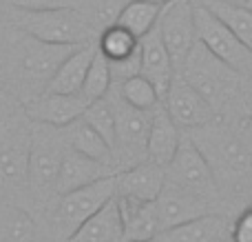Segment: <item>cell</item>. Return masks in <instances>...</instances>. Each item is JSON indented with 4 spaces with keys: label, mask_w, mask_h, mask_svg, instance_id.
Here are the masks:
<instances>
[{
    "label": "cell",
    "mask_w": 252,
    "mask_h": 242,
    "mask_svg": "<svg viewBox=\"0 0 252 242\" xmlns=\"http://www.w3.org/2000/svg\"><path fill=\"white\" fill-rule=\"evenodd\" d=\"M80 44H53L18 29L9 56L0 69V89L25 96L22 102L47 91L53 74Z\"/></svg>",
    "instance_id": "obj_1"
},
{
    "label": "cell",
    "mask_w": 252,
    "mask_h": 242,
    "mask_svg": "<svg viewBox=\"0 0 252 242\" xmlns=\"http://www.w3.org/2000/svg\"><path fill=\"white\" fill-rule=\"evenodd\" d=\"M177 74H182L215 107L217 114L228 109L235 102V98L239 96L241 87H244V78H246L237 69H232L228 62H223L221 58L215 56L199 40L190 49L186 60L182 62Z\"/></svg>",
    "instance_id": "obj_2"
},
{
    "label": "cell",
    "mask_w": 252,
    "mask_h": 242,
    "mask_svg": "<svg viewBox=\"0 0 252 242\" xmlns=\"http://www.w3.org/2000/svg\"><path fill=\"white\" fill-rule=\"evenodd\" d=\"M190 138L210 162L217 185L230 182L239 187L246 180L252 182V145L232 127H215L208 122L195 129Z\"/></svg>",
    "instance_id": "obj_3"
},
{
    "label": "cell",
    "mask_w": 252,
    "mask_h": 242,
    "mask_svg": "<svg viewBox=\"0 0 252 242\" xmlns=\"http://www.w3.org/2000/svg\"><path fill=\"white\" fill-rule=\"evenodd\" d=\"M11 18L20 31L53 44H84L91 42L93 34H95V27L91 25V20L69 4L40 9V11L11 9Z\"/></svg>",
    "instance_id": "obj_4"
},
{
    "label": "cell",
    "mask_w": 252,
    "mask_h": 242,
    "mask_svg": "<svg viewBox=\"0 0 252 242\" xmlns=\"http://www.w3.org/2000/svg\"><path fill=\"white\" fill-rule=\"evenodd\" d=\"M113 105L115 114V162L122 164V169H128L133 164L148 160L146 156V140H148V129H151V118L153 111H144L137 107H130L126 100H122L115 87H111V91L106 93Z\"/></svg>",
    "instance_id": "obj_5"
},
{
    "label": "cell",
    "mask_w": 252,
    "mask_h": 242,
    "mask_svg": "<svg viewBox=\"0 0 252 242\" xmlns=\"http://www.w3.org/2000/svg\"><path fill=\"white\" fill-rule=\"evenodd\" d=\"M115 194H118V173H111V176H104L100 180L60 196L56 209V225L62 231V236L69 238L80 225H84L106 202H111Z\"/></svg>",
    "instance_id": "obj_6"
},
{
    "label": "cell",
    "mask_w": 252,
    "mask_h": 242,
    "mask_svg": "<svg viewBox=\"0 0 252 242\" xmlns=\"http://www.w3.org/2000/svg\"><path fill=\"white\" fill-rule=\"evenodd\" d=\"M195 25L197 38L201 44L210 49L217 58L237 69L241 76L252 78V51L230 31V27L223 20H219L206 4L199 0L195 2Z\"/></svg>",
    "instance_id": "obj_7"
},
{
    "label": "cell",
    "mask_w": 252,
    "mask_h": 242,
    "mask_svg": "<svg viewBox=\"0 0 252 242\" xmlns=\"http://www.w3.org/2000/svg\"><path fill=\"white\" fill-rule=\"evenodd\" d=\"M166 178L173 180L175 185L210 200V202L219 200V185L213 167L190 136L182 138L177 154L173 156V160L166 167Z\"/></svg>",
    "instance_id": "obj_8"
},
{
    "label": "cell",
    "mask_w": 252,
    "mask_h": 242,
    "mask_svg": "<svg viewBox=\"0 0 252 242\" xmlns=\"http://www.w3.org/2000/svg\"><path fill=\"white\" fill-rule=\"evenodd\" d=\"M159 34L173 58L175 69L182 67L190 49L197 44V25H195V2L192 0H170L164 4L159 16Z\"/></svg>",
    "instance_id": "obj_9"
},
{
    "label": "cell",
    "mask_w": 252,
    "mask_h": 242,
    "mask_svg": "<svg viewBox=\"0 0 252 242\" xmlns=\"http://www.w3.org/2000/svg\"><path fill=\"white\" fill-rule=\"evenodd\" d=\"M161 105L170 114V118L177 122L179 129H199L215 120V107L184 78L182 74H175L166 96L161 98Z\"/></svg>",
    "instance_id": "obj_10"
},
{
    "label": "cell",
    "mask_w": 252,
    "mask_h": 242,
    "mask_svg": "<svg viewBox=\"0 0 252 242\" xmlns=\"http://www.w3.org/2000/svg\"><path fill=\"white\" fill-rule=\"evenodd\" d=\"M87 107L89 100L82 93L58 91H42L22 102L27 118L38 124H47V127H69L75 120L82 118Z\"/></svg>",
    "instance_id": "obj_11"
},
{
    "label": "cell",
    "mask_w": 252,
    "mask_h": 242,
    "mask_svg": "<svg viewBox=\"0 0 252 242\" xmlns=\"http://www.w3.org/2000/svg\"><path fill=\"white\" fill-rule=\"evenodd\" d=\"M155 207H157V218H159V231L170 229L175 225H182V222H188L192 218H199L204 213L215 211L210 200L175 185L168 178H166L159 196L155 198Z\"/></svg>",
    "instance_id": "obj_12"
},
{
    "label": "cell",
    "mask_w": 252,
    "mask_h": 242,
    "mask_svg": "<svg viewBox=\"0 0 252 242\" xmlns=\"http://www.w3.org/2000/svg\"><path fill=\"white\" fill-rule=\"evenodd\" d=\"M66 151L53 136H31L29 151V185L40 194L56 191V180L60 173Z\"/></svg>",
    "instance_id": "obj_13"
},
{
    "label": "cell",
    "mask_w": 252,
    "mask_h": 242,
    "mask_svg": "<svg viewBox=\"0 0 252 242\" xmlns=\"http://www.w3.org/2000/svg\"><path fill=\"white\" fill-rule=\"evenodd\" d=\"M29 151L31 138L22 129H0V180L9 187L29 185Z\"/></svg>",
    "instance_id": "obj_14"
},
{
    "label": "cell",
    "mask_w": 252,
    "mask_h": 242,
    "mask_svg": "<svg viewBox=\"0 0 252 242\" xmlns=\"http://www.w3.org/2000/svg\"><path fill=\"white\" fill-rule=\"evenodd\" d=\"M139 53H142V71L139 74L151 80L155 84L159 98H164L170 82H173L175 74H177V69H175L173 58H170L168 49H166L164 40H161L159 27L157 25L146 36L139 38Z\"/></svg>",
    "instance_id": "obj_15"
},
{
    "label": "cell",
    "mask_w": 252,
    "mask_h": 242,
    "mask_svg": "<svg viewBox=\"0 0 252 242\" xmlns=\"http://www.w3.org/2000/svg\"><path fill=\"white\" fill-rule=\"evenodd\" d=\"M120 216L124 227V242H144L155 240L159 234V218H157L155 200H139L133 196L115 194Z\"/></svg>",
    "instance_id": "obj_16"
},
{
    "label": "cell",
    "mask_w": 252,
    "mask_h": 242,
    "mask_svg": "<svg viewBox=\"0 0 252 242\" xmlns=\"http://www.w3.org/2000/svg\"><path fill=\"white\" fill-rule=\"evenodd\" d=\"M228 218L219 213H204L199 218H192L188 222L175 225L155 236V242H219L230 236Z\"/></svg>",
    "instance_id": "obj_17"
},
{
    "label": "cell",
    "mask_w": 252,
    "mask_h": 242,
    "mask_svg": "<svg viewBox=\"0 0 252 242\" xmlns=\"http://www.w3.org/2000/svg\"><path fill=\"white\" fill-rule=\"evenodd\" d=\"M182 138L184 136H182V131H179L177 122L170 118L166 107L159 102V105L153 109L151 129H148V140H146L148 160L161 164V167H168L173 156L177 154Z\"/></svg>",
    "instance_id": "obj_18"
},
{
    "label": "cell",
    "mask_w": 252,
    "mask_h": 242,
    "mask_svg": "<svg viewBox=\"0 0 252 242\" xmlns=\"http://www.w3.org/2000/svg\"><path fill=\"white\" fill-rule=\"evenodd\" d=\"M113 164H106V162H97L93 158H87L84 154L80 151L71 149L64 154V160H62V167L60 173H58V180H56V191L53 194L58 196H64L69 191H75L80 187L89 185V182H95L104 176H111L115 173Z\"/></svg>",
    "instance_id": "obj_19"
},
{
    "label": "cell",
    "mask_w": 252,
    "mask_h": 242,
    "mask_svg": "<svg viewBox=\"0 0 252 242\" xmlns=\"http://www.w3.org/2000/svg\"><path fill=\"white\" fill-rule=\"evenodd\" d=\"M166 182V167L142 160L128 169L118 171V194L133 196L139 200H155Z\"/></svg>",
    "instance_id": "obj_20"
},
{
    "label": "cell",
    "mask_w": 252,
    "mask_h": 242,
    "mask_svg": "<svg viewBox=\"0 0 252 242\" xmlns=\"http://www.w3.org/2000/svg\"><path fill=\"white\" fill-rule=\"evenodd\" d=\"M66 242H124L122 216L115 198L106 202L95 216H91L84 225H80Z\"/></svg>",
    "instance_id": "obj_21"
},
{
    "label": "cell",
    "mask_w": 252,
    "mask_h": 242,
    "mask_svg": "<svg viewBox=\"0 0 252 242\" xmlns=\"http://www.w3.org/2000/svg\"><path fill=\"white\" fill-rule=\"evenodd\" d=\"M97 51V42H84L75 49L73 53L64 58L58 71L53 74L51 82H49L47 91H58V93H80L82 91L84 78H87L89 65H91L93 56Z\"/></svg>",
    "instance_id": "obj_22"
},
{
    "label": "cell",
    "mask_w": 252,
    "mask_h": 242,
    "mask_svg": "<svg viewBox=\"0 0 252 242\" xmlns=\"http://www.w3.org/2000/svg\"><path fill=\"white\" fill-rule=\"evenodd\" d=\"M161 9H164V4H157L153 0H128L120 9L115 22L128 29L130 34H135L137 38H142L159 22Z\"/></svg>",
    "instance_id": "obj_23"
},
{
    "label": "cell",
    "mask_w": 252,
    "mask_h": 242,
    "mask_svg": "<svg viewBox=\"0 0 252 242\" xmlns=\"http://www.w3.org/2000/svg\"><path fill=\"white\" fill-rule=\"evenodd\" d=\"M210 9L219 20H223L230 31L252 51V9L246 4L228 2V0H199Z\"/></svg>",
    "instance_id": "obj_24"
},
{
    "label": "cell",
    "mask_w": 252,
    "mask_h": 242,
    "mask_svg": "<svg viewBox=\"0 0 252 242\" xmlns=\"http://www.w3.org/2000/svg\"><path fill=\"white\" fill-rule=\"evenodd\" d=\"M71 127V136H69V145L71 149L84 154L87 158H93L97 162H106L113 164V147L95 131L89 122H84L82 118L75 120Z\"/></svg>",
    "instance_id": "obj_25"
},
{
    "label": "cell",
    "mask_w": 252,
    "mask_h": 242,
    "mask_svg": "<svg viewBox=\"0 0 252 242\" xmlns=\"http://www.w3.org/2000/svg\"><path fill=\"white\" fill-rule=\"evenodd\" d=\"M0 242H40L35 220L20 207L0 211Z\"/></svg>",
    "instance_id": "obj_26"
},
{
    "label": "cell",
    "mask_w": 252,
    "mask_h": 242,
    "mask_svg": "<svg viewBox=\"0 0 252 242\" xmlns=\"http://www.w3.org/2000/svg\"><path fill=\"white\" fill-rule=\"evenodd\" d=\"M97 49L109 58V62H118L124 58L133 56L139 49V38L135 34H130L128 29H124L122 25L113 22V25L104 27L100 31V38H97Z\"/></svg>",
    "instance_id": "obj_27"
},
{
    "label": "cell",
    "mask_w": 252,
    "mask_h": 242,
    "mask_svg": "<svg viewBox=\"0 0 252 242\" xmlns=\"http://www.w3.org/2000/svg\"><path fill=\"white\" fill-rule=\"evenodd\" d=\"M113 87L122 96V100H126L130 107H137V109L153 111L161 102L155 84L148 78H144L142 74L133 76V78H126L122 82H113Z\"/></svg>",
    "instance_id": "obj_28"
},
{
    "label": "cell",
    "mask_w": 252,
    "mask_h": 242,
    "mask_svg": "<svg viewBox=\"0 0 252 242\" xmlns=\"http://www.w3.org/2000/svg\"><path fill=\"white\" fill-rule=\"evenodd\" d=\"M113 87V76H111V62L104 53L97 49L95 56H93L91 65H89V71H87V78H84V84H82V96L87 98L89 102L93 100H100L104 98L106 93L111 91Z\"/></svg>",
    "instance_id": "obj_29"
},
{
    "label": "cell",
    "mask_w": 252,
    "mask_h": 242,
    "mask_svg": "<svg viewBox=\"0 0 252 242\" xmlns=\"http://www.w3.org/2000/svg\"><path fill=\"white\" fill-rule=\"evenodd\" d=\"M82 120L89 122L111 147L115 149V138H118V131H115V114H113V105H111L109 96L100 98V100L89 102V107L84 109Z\"/></svg>",
    "instance_id": "obj_30"
},
{
    "label": "cell",
    "mask_w": 252,
    "mask_h": 242,
    "mask_svg": "<svg viewBox=\"0 0 252 242\" xmlns=\"http://www.w3.org/2000/svg\"><path fill=\"white\" fill-rule=\"evenodd\" d=\"M16 36H18V25L13 22L11 13L0 9V69H2L4 60H7L9 49H11Z\"/></svg>",
    "instance_id": "obj_31"
},
{
    "label": "cell",
    "mask_w": 252,
    "mask_h": 242,
    "mask_svg": "<svg viewBox=\"0 0 252 242\" xmlns=\"http://www.w3.org/2000/svg\"><path fill=\"white\" fill-rule=\"evenodd\" d=\"M232 242H252V204L239 213L230 225Z\"/></svg>",
    "instance_id": "obj_32"
},
{
    "label": "cell",
    "mask_w": 252,
    "mask_h": 242,
    "mask_svg": "<svg viewBox=\"0 0 252 242\" xmlns=\"http://www.w3.org/2000/svg\"><path fill=\"white\" fill-rule=\"evenodd\" d=\"M11 9H22V11H40V9H53L64 7V0H7Z\"/></svg>",
    "instance_id": "obj_33"
},
{
    "label": "cell",
    "mask_w": 252,
    "mask_h": 242,
    "mask_svg": "<svg viewBox=\"0 0 252 242\" xmlns=\"http://www.w3.org/2000/svg\"><path fill=\"white\" fill-rule=\"evenodd\" d=\"M228 2H237V4H246L248 0H228Z\"/></svg>",
    "instance_id": "obj_34"
},
{
    "label": "cell",
    "mask_w": 252,
    "mask_h": 242,
    "mask_svg": "<svg viewBox=\"0 0 252 242\" xmlns=\"http://www.w3.org/2000/svg\"><path fill=\"white\" fill-rule=\"evenodd\" d=\"M153 2H157V4H168L170 0H153Z\"/></svg>",
    "instance_id": "obj_35"
},
{
    "label": "cell",
    "mask_w": 252,
    "mask_h": 242,
    "mask_svg": "<svg viewBox=\"0 0 252 242\" xmlns=\"http://www.w3.org/2000/svg\"><path fill=\"white\" fill-rule=\"evenodd\" d=\"M219 242H232V240H230V236H228V238H223V240H219Z\"/></svg>",
    "instance_id": "obj_36"
},
{
    "label": "cell",
    "mask_w": 252,
    "mask_h": 242,
    "mask_svg": "<svg viewBox=\"0 0 252 242\" xmlns=\"http://www.w3.org/2000/svg\"><path fill=\"white\" fill-rule=\"evenodd\" d=\"M144 242H155V240H144Z\"/></svg>",
    "instance_id": "obj_37"
},
{
    "label": "cell",
    "mask_w": 252,
    "mask_h": 242,
    "mask_svg": "<svg viewBox=\"0 0 252 242\" xmlns=\"http://www.w3.org/2000/svg\"><path fill=\"white\" fill-rule=\"evenodd\" d=\"M0 96H2V89H0Z\"/></svg>",
    "instance_id": "obj_38"
}]
</instances>
